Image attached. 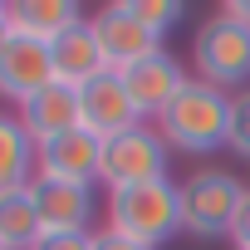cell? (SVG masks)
Returning <instances> with one entry per match:
<instances>
[{
	"instance_id": "6da1fadb",
	"label": "cell",
	"mask_w": 250,
	"mask_h": 250,
	"mask_svg": "<svg viewBox=\"0 0 250 250\" xmlns=\"http://www.w3.org/2000/svg\"><path fill=\"white\" fill-rule=\"evenodd\" d=\"M108 230L128 235L147 250L167 245L172 235H182V187L172 177H157V182H143V187H123V191H108Z\"/></svg>"
},
{
	"instance_id": "7a4b0ae2",
	"label": "cell",
	"mask_w": 250,
	"mask_h": 250,
	"mask_svg": "<svg viewBox=\"0 0 250 250\" xmlns=\"http://www.w3.org/2000/svg\"><path fill=\"white\" fill-rule=\"evenodd\" d=\"M230 103H235V98H230L226 88L191 79V83L167 103V113L157 118V133H162V143L177 147V152L226 147V138H230Z\"/></svg>"
},
{
	"instance_id": "3957f363",
	"label": "cell",
	"mask_w": 250,
	"mask_h": 250,
	"mask_svg": "<svg viewBox=\"0 0 250 250\" xmlns=\"http://www.w3.org/2000/svg\"><path fill=\"white\" fill-rule=\"evenodd\" d=\"M167 143L157 128L138 123V128L118 133L103 143V157H98V182L108 191H123V187H143V182H157L167 177Z\"/></svg>"
},
{
	"instance_id": "277c9868",
	"label": "cell",
	"mask_w": 250,
	"mask_h": 250,
	"mask_svg": "<svg viewBox=\"0 0 250 250\" xmlns=\"http://www.w3.org/2000/svg\"><path fill=\"white\" fill-rule=\"evenodd\" d=\"M240 201H245L240 177L206 167V172H196V177H187V182H182V226H187L191 235H201V240L230 235Z\"/></svg>"
},
{
	"instance_id": "5b68a950",
	"label": "cell",
	"mask_w": 250,
	"mask_h": 250,
	"mask_svg": "<svg viewBox=\"0 0 250 250\" xmlns=\"http://www.w3.org/2000/svg\"><path fill=\"white\" fill-rule=\"evenodd\" d=\"M191 64H196V79L201 83H216V88H235L250 79V30L240 20H230L226 10L216 20H206L191 40Z\"/></svg>"
},
{
	"instance_id": "8992f818",
	"label": "cell",
	"mask_w": 250,
	"mask_h": 250,
	"mask_svg": "<svg viewBox=\"0 0 250 250\" xmlns=\"http://www.w3.org/2000/svg\"><path fill=\"white\" fill-rule=\"evenodd\" d=\"M88 25H93L98 49H103V64H108L113 74H128L133 64H143L147 54L162 49V35H152V30L128 10V0H113V5H103Z\"/></svg>"
},
{
	"instance_id": "52a82bcc",
	"label": "cell",
	"mask_w": 250,
	"mask_h": 250,
	"mask_svg": "<svg viewBox=\"0 0 250 250\" xmlns=\"http://www.w3.org/2000/svg\"><path fill=\"white\" fill-rule=\"evenodd\" d=\"M79 113H83V128L93 138H103V143L118 138V133H128V128H138V123H147L138 113L128 83H123V74H113V69L98 74V79H88L79 88Z\"/></svg>"
},
{
	"instance_id": "ba28073f",
	"label": "cell",
	"mask_w": 250,
	"mask_h": 250,
	"mask_svg": "<svg viewBox=\"0 0 250 250\" xmlns=\"http://www.w3.org/2000/svg\"><path fill=\"white\" fill-rule=\"evenodd\" d=\"M59 74H54V54L44 40H30V35H15L0 54V98H10L15 108L25 98H35L40 88H49Z\"/></svg>"
},
{
	"instance_id": "9c48e42d",
	"label": "cell",
	"mask_w": 250,
	"mask_h": 250,
	"mask_svg": "<svg viewBox=\"0 0 250 250\" xmlns=\"http://www.w3.org/2000/svg\"><path fill=\"white\" fill-rule=\"evenodd\" d=\"M98 157H103V138H93L88 128H74V133H64V138L40 143V152H35V177L93 187V182H98Z\"/></svg>"
},
{
	"instance_id": "30bf717a",
	"label": "cell",
	"mask_w": 250,
	"mask_h": 250,
	"mask_svg": "<svg viewBox=\"0 0 250 250\" xmlns=\"http://www.w3.org/2000/svg\"><path fill=\"white\" fill-rule=\"evenodd\" d=\"M123 83H128V93H133V103H138L143 118H162L167 103H172L191 79H187V69H182L177 54L157 49V54H147L143 64H133L128 74H123Z\"/></svg>"
},
{
	"instance_id": "8fae6325",
	"label": "cell",
	"mask_w": 250,
	"mask_h": 250,
	"mask_svg": "<svg viewBox=\"0 0 250 250\" xmlns=\"http://www.w3.org/2000/svg\"><path fill=\"white\" fill-rule=\"evenodd\" d=\"M20 123H25V133L35 138V147L40 143H49V138H64V133H74V128H83V113H79V88L74 83H49V88H40L35 98H25L20 108Z\"/></svg>"
},
{
	"instance_id": "7c38bea8",
	"label": "cell",
	"mask_w": 250,
	"mask_h": 250,
	"mask_svg": "<svg viewBox=\"0 0 250 250\" xmlns=\"http://www.w3.org/2000/svg\"><path fill=\"white\" fill-rule=\"evenodd\" d=\"M35 206H40L44 230H88V221L98 216V191L83 182L35 177Z\"/></svg>"
},
{
	"instance_id": "4fadbf2b",
	"label": "cell",
	"mask_w": 250,
	"mask_h": 250,
	"mask_svg": "<svg viewBox=\"0 0 250 250\" xmlns=\"http://www.w3.org/2000/svg\"><path fill=\"white\" fill-rule=\"evenodd\" d=\"M49 54H54V74H59V83L83 88L88 79L108 74L103 49H98V35H93V25H88V20H83V25H74V30H64V35L49 44Z\"/></svg>"
},
{
	"instance_id": "5bb4252c",
	"label": "cell",
	"mask_w": 250,
	"mask_h": 250,
	"mask_svg": "<svg viewBox=\"0 0 250 250\" xmlns=\"http://www.w3.org/2000/svg\"><path fill=\"white\" fill-rule=\"evenodd\" d=\"M5 10H10L15 35H30V40H44V44H54L64 30L83 25V10L74 0H10Z\"/></svg>"
},
{
	"instance_id": "9a60e30c",
	"label": "cell",
	"mask_w": 250,
	"mask_h": 250,
	"mask_svg": "<svg viewBox=\"0 0 250 250\" xmlns=\"http://www.w3.org/2000/svg\"><path fill=\"white\" fill-rule=\"evenodd\" d=\"M44 235L40 206H35V182L0 191V245L5 250H35V240Z\"/></svg>"
},
{
	"instance_id": "2e32d148",
	"label": "cell",
	"mask_w": 250,
	"mask_h": 250,
	"mask_svg": "<svg viewBox=\"0 0 250 250\" xmlns=\"http://www.w3.org/2000/svg\"><path fill=\"white\" fill-rule=\"evenodd\" d=\"M35 152H40V147H35V138L25 133L20 113L0 108V191L35 182Z\"/></svg>"
},
{
	"instance_id": "e0dca14e",
	"label": "cell",
	"mask_w": 250,
	"mask_h": 250,
	"mask_svg": "<svg viewBox=\"0 0 250 250\" xmlns=\"http://www.w3.org/2000/svg\"><path fill=\"white\" fill-rule=\"evenodd\" d=\"M128 10L152 30V35H167L182 15H187V5H182V0H128Z\"/></svg>"
},
{
	"instance_id": "ac0fdd59",
	"label": "cell",
	"mask_w": 250,
	"mask_h": 250,
	"mask_svg": "<svg viewBox=\"0 0 250 250\" xmlns=\"http://www.w3.org/2000/svg\"><path fill=\"white\" fill-rule=\"evenodd\" d=\"M226 147L250 162V88H240L235 103H230V138H226Z\"/></svg>"
},
{
	"instance_id": "d6986e66",
	"label": "cell",
	"mask_w": 250,
	"mask_h": 250,
	"mask_svg": "<svg viewBox=\"0 0 250 250\" xmlns=\"http://www.w3.org/2000/svg\"><path fill=\"white\" fill-rule=\"evenodd\" d=\"M35 250H93V230H44Z\"/></svg>"
},
{
	"instance_id": "ffe728a7",
	"label": "cell",
	"mask_w": 250,
	"mask_h": 250,
	"mask_svg": "<svg viewBox=\"0 0 250 250\" xmlns=\"http://www.w3.org/2000/svg\"><path fill=\"white\" fill-rule=\"evenodd\" d=\"M230 240H235V250H250V187H245V201H240V211H235Z\"/></svg>"
},
{
	"instance_id": "44dd1931",
	"label": "cell",
	"mask_w": 250,
	"mask_h": 250,
	"mask_svg": "<svg viewBox=\"0 0 250 250\" xmlns=\"http://www.w3.org/2000/svg\"><path fill=\"white\" fill-rule=\"evenodd\" d=\"M93 250H147V245H138V240H128V235H118V230H93Z\"/></svg>"
},
{
	"instance_id": "7402d4cb",
	"label": "cell",
	"mask_w": 250,
	"mask_h": 250,
	"mask_svg": "<svg viewBox=\"0 0 250 250\" xmlns=\"http://www.w3.org/2000/svg\"><path fill=\"white\" fill-rule=\"evenodd\" d=\"M226 15H230V20H240V25L250 30V0H230V5H226Z\"/></svg>"
},
{
	"instance_id": "603a6c76",
	"label": "cell",
	"mask_w": 250,
	"mask_h": 250,
	"mask_svg": "<svg viewBox=\"0 0 250 250\" xmlns=\"http://www.w3.org/2000/svg\"><path fill=\"white\" fill-rule=\"evenodd\" d=\"M10 40H15V30H10V10H5V0H0V54H5Z\"/></svg>"
},
{
	"instance_id": "cb8c5ba5",
	"label": "cell",
	"mask_w": 250,
	"mask_h": 250,
	"mask_svg": "<svg viewBox=\"0 0 250 250\" xmlns=\"http://www.w3.org/2000/svg\"><path fill=\"white\" fill-rule=\"evenodd\" d=\"M0 250H5V245H0Z\"/></svg>"
}]
</instances>
